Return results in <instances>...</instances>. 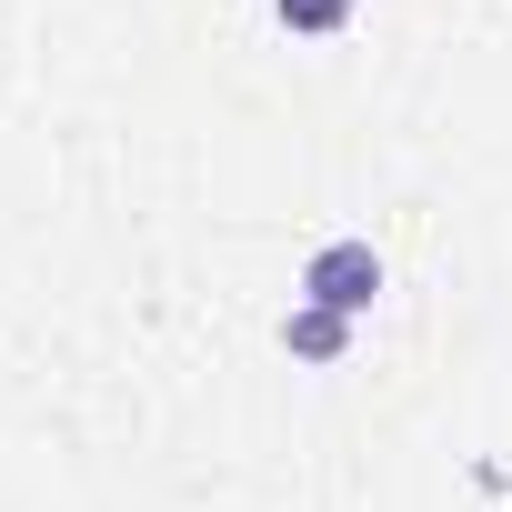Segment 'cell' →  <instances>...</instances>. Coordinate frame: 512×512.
Returning <instances> with one entry per match:
<instances>
[{
  "mask_svg": "<svg viewBox=\"0 0 512 512\" xmlns=\"http://www.w3.org/2000/svg\"><path fill=\"white\" fill-rule=\"evenodd\" d=\"M292 302H322V312L362 322V312L382 302V251H372V241H322L312 262H302V292H292Z\"/></svg>",
  "mask_w": 512,
  "mask_h": 512,
  "instance_id": "1",
  "label": "cell"
},
{
  "mask_svg": "<svg viewBox=\"0 0 512 512\" xmlns=\"http://www.w3.org/2000/svg\"><path fill=\"white\" fill-rule=\"evenodd\" d=\"M282 352H292V362H342V352H352V322L322 312V302H292V312H282Z\"/></svg>",
  "mask_w": 512,
  "mask_h": 512,
  "instance_id": "2",
  "label": "cell"
},
{
  "mask_svg": "<svg viewBox=\"0 0 512 512\" xmlns=\"http://www.w3.org/2000/svg\"><path fill=\"white\" fill-rule=\"evenodd\" d=\"M272 11H282V31L322 41V31H342V21H352V0H272Z\"/></svg>",
  "mask_w": 512,
  "mask_h": 512,
  "instance_id": "3",
  "label": "cell"
}]
</instances>
